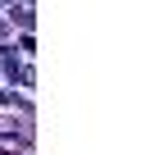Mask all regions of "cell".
Instances as JSON below:
<instances>
[{
    "label": "cell",
    "instance_id": "6da1fadb",
    "mask_svg": "<svg viewBox=\"0 0 150 155\" xmlns=\"http://www.w3.org/2000/svg\"><path fill=\"white\" fill-rule=\"evenodd\" d=\"M27 141H32V132H0V155H18V150H27Z\"/></svg>",
    "mask_w": 150,
    "mask_h": 155
},
{
    "label": "cell",
    "instance_id": "7a4b0ae2",
    "mask_svg": "<svg viewBox=\"0 0 150 155\" xmlns=\"http://www.w3.org/2000/svg\"><path fill=\"white\" fill-rule=\"evenodd\" d=\"M14 23H18L23 32H32V5H23V9H14Z\"/></svg>",
    "mask_w": 150,
    "mask_h": 155
},
{
    "label": "cell",
    "instance_id": "3957f363",
    "mask_svg": "<svg viewBox=\"0 0 150 155\" xmlns=\"http://www.w3.org/2000/svg\"><path fill=\"white\" fill-rule=\"evenodd\" d=\"M0 37H9V18L5 14H0Z\"/></svg>",
    "mask_w": 150,
    "mask_h": 155
},
{
    "label": "cell",
    "instance_id": "277c9868",
    "mask_svg": "<svg viewBox=\"0 0 150 155\" xmlns=\"http://www.w3.org/2000/svg\"><path fill=\"white\" fill-rule=\"evenodd\" d=\"M0 5H9V0H0Z\"/></svg>",
    "mask_w": 150,
    "mask_h": 155
}]
</instances>
